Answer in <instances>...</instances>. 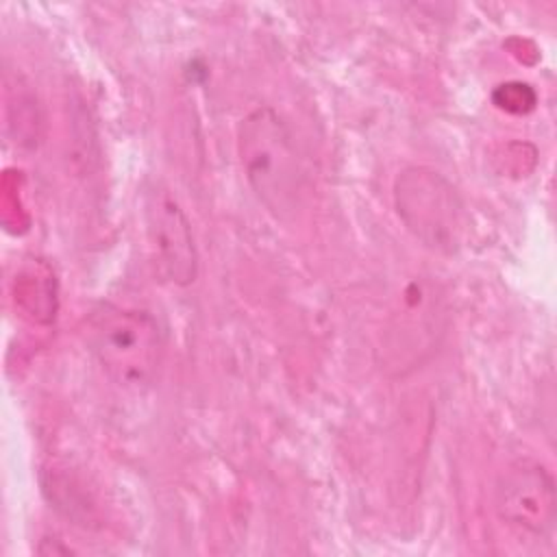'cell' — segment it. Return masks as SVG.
Wrapping results in <instances>:
<instances>
[{
  "label": "cell",
  "mask_w": 557,
  "mask_h": 557,
  "mask_svg": "<svg viewBox=\"0 0 557 557\" xmlns=\"http://www.w3.org/2000/svg\"><path fill=\"white\" fill-rule=\"evenodd\" d=\"M494 505L509 527L544 537L555 524L553 476L535 461H518L498 479Z\"/></svg>",
  "instance_id": "obj_4"
},
{
  "label": "cell",
  "mask_w": 557,
  "mask_h": 557,
  "mask_svg": "<svg viewBox=\"0 0 557 557\" xmlns=\"http://www.w3.org/2000/svg\"><path fill=\"white\" fill-rule=\"evenodd\" d=\"M494 102L509 113H527L535 104V94L529 85L507 83L494 91Z\"/></svg>",
  "instance_id": "obj_6"
},
{
  "label": "cell",
  "mask_w": 557,
  "mask_h": 557,
  "mask_svg": "<svg viewBox=\"0 0 557 557\" xmlns=\"http://www.w3.org/2000/svg\"><path fill=\"white\" fill-rule=\"evenodd\" d=\"M396 211L407 228L426 246L453 250L461 237L463 207L448 181L426 168L398 174L394 187Z\"/></svg>",
  "instance_id": "obj_3"
},
{
  "label": "cell",
  "mask_w": 557,
  "mask_h": 557,
  "mask_svg": "<svg viewBox=\"0 0 557 557\" xmlns=\"http://www.w3.org/2000/svg\"><path fill=\"white\" fill-rule=\"evenodd\" d=\"M146 231L154 259L174 285H189L198 276V250L187 215L178 202L161 189L146 198Z\"/></svg>",
  "instance_id": "obj_5"
},
{
  "label": "cell",
  "mask_w": 557,
  "mask_h": 557,
  "mask_svg": "<svg viewBox=\"0 0 557 557\" xmlns=\"http://www.w3.org/2000/svg\"><path fill=\"white\" fill-rule=\"evenodd\" d=\"M87 342L102 372L126 389L148 385L163 357L161 326L141 309L100 307L89 322Z\"/></svg>",
  "instance_id": "obj_2"
},
{
  "label": "cell",
  "mask_w": 557,
  "mask_h": 557,
  "mask_svg": "<svg viewBox=\"0 0 557 557\" xmlns=\"http://www.w3.org/2000/svg\"><path fill=\"white\" fill-rule=\"evenodd\" d=\"M237 154L255 196L276 218L300 207L307 170L285 120L270 107L250 111L237 126Z\"/></svg>",
  "instance_id": "obj_1"
}]
</instances>
